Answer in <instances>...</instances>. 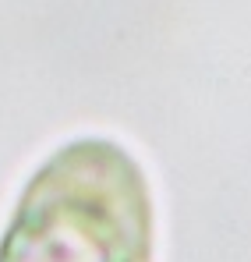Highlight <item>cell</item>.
<instances>
[{"instance_id": "obj_1", "label": "cell", "mask_w": 251, "mask_h": 262, "mask_svg": "<svg viewBox=\"0 0 251 262\" xmlns=\"http://www.w3.org/2000/svg\"><path fill=\"white\" fill-rule=\"evenodd\" d=\"M0 262H152V199L135 156L110 138L57 149L32 174Z\"/></svg>"}]
</instances>
